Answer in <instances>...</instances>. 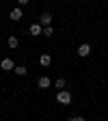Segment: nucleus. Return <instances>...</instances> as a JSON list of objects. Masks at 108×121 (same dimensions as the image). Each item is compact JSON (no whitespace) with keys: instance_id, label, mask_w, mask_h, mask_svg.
I'll return each mask as SVG.
<instances>
[{"instance_id":"obj_4","label":"nucleus","mask_w":108,"mask_h":121,"mask_svg":"<svg viewBox=\"0 0 108 121\" xmlns=\"http://www.w3.org/2000/svg\"><path fill=\"white\" fill-rule=\"evenodd\" d=\"M39 65H41V67H50V65H52V56L43 52V54L39 56Z\"/></svg>"},{"instance_id":"obj_10","label":"nucleus","mask_w":108,"mask_h":121,"mask_svg":"<svg viewBox=\"0 0 108 121\" xmlns=\"http://www.w3.org/2000/svg\"><path fill=\"white\" fill-rule=\"evenodd\" d=\"M17 45H20L17 37H15V35H9V48H17Z\"/></svg>"},{"instance_id":"obj_8","label":"nucleus","mask_w":108,"mask_h":121,"mask_svg":"<svg viewBox=\"0 0 108 121\" xmlns=\"http://www.w3.org/2000/svg\"><path fill=\"white\" fill-rule=\"evenodd\" d=\"M9 17H11L13 22H17V20H22V9H20V7H15V9H13L11 13H9Z\"/></svg>"},{"instance_id":"obj_12","label":"nucleus","mask_w":108,"mask_h":121,"mask_svg":"<svg viewBox=\"0 0 108 121\" xmlns=\"http://www.w3.org/2000/svg\"><path fill=\"white\" fill-rule=\"evenodd\" d=\"M15 73H17V76H26V67L17 65V67H15Z\"/></svg>"},{"instance_id":"obj_13","label":"nucleus","mask_w":108,"mask_h":121,"mask_svg":"<svg viewBox=\"0 0 108 121\" xmlns=\"http://www.w3.org/2000/svg\"><path fill=\"white\" fill-rule=\"evenodd\" d=\"M17 4H20V9H24V7H28V0H20Z\"/></svg>"},{"instance_id":"obj_2","label":"nucleus","mask_w":108,"mask_h":121,"mask_svg":"<svg viewBox=\"0 0 108 121\" xmlns=\"http://www.w3.org/2000/svg\"><path fill=\"white\" fill-rule=\"evenodd\" d=\"M50 22H52V15H50V13H41V15H39V24H41V28H48Z\"/></svg>"},{"instance_id":"obj_7","label":"nucleus","mask_w":108,"mask_h":121,"mask_svg":"<svg viewBox=\"0 0 108 121\" xmlns=\"http://www.w3.org/2000/svg\"><path fill=\"white\" fill-rule=\"evenodd\" d=\"M50 84H52V82H50V78H48V76H41V78L37 80V86H39V89H48Z\"/></svg>"},{"instance_id":"obj_9","label":"nucleus","mask_w":108,"mask_h":121,"mask_svg":"<svg viewBox=\"0 0 108 121\" xmlns=\"http://www.w3.org/2000/svg\"><path fill=\"white\" fill-rule=\"evenodd\" d=\"M54 86H56L58 91H65V86H67V82H65V78H58V80L54 82Z\"/></svg>"},{"instance_id":"obj_14","label":"nucleus","mask_w":108,"mask_h":121,"mask_svg":"<svg viewBox=\"0 0 108 121\" xmlns=\"http://www.w3.org/2000/svg\"><path fill=\"white\" fill-rule=\"evenodd\" d=\"M69 121H84V117H71Z\"/></svg>"},{"instance_id":"obj_5","label":"nucleus","mask_w":108,"mask_h":121,"mask_svg":"<svg viewBox=\"0 0 108 121\" xmlns=\"http://www.w3.org/2000/svg\"><path fill=\"white\" fill-rule=\"evenodd\" d=\"M89 54H91V45H89V43H82V45H80V48H78V56H82V58H86Z\"/></svg>"},{"instance_id":"obj_1","label":"nucleus","mask_w":108,"mask_h":121,"mask_svg":"<svg viewBox=\"0 0 108 121\" xmlns=\"http://www.w3.org/2000/svg\"><path fill=\"white\" fill-rule=\"evenodd\" d=\"M56 102L60 104V106H67V104H71V93L65 89V91H58L56 93Z\"/></svg>"},{"instance_id":"obj_3","label":"nucleus","mask_w":108,"mask_h":121,"mask_svg":"<svg viewBox=\"0 0 108 121\" xmlns=\"http://www.w3.org/2000/svg\"><path fill=\"white\" fill-rule=\"evenodd\" d=\"M0 67H2L4 71H11V69L15 71V67H17V65H15V63H13L11 58H2V63H0Z\"/></svg>"},{"instance_id":"obj_11","label":"nucleus","mask_w":108,"mask_h":121,"mask_svg":"<svg viewBox=\"0 0 108 121\" xmlns=\"http://www.w3.org/2000/svg\"><path fill=\"white\" fill-rule=\"evenodd\" d=\"M52 35H54V28H52V26L43 28V37H52Z\"/></svg>"},{"instance_id":"obj_6","label":"nucleus","mask_w":108,"mask_h":121,"mask_svg":"<svg viewBox=\"0 0 108 121\" xmlns=\"http://www.w3.org/2000/svg\"><path fill=\"white\" fill-rule=\"evenodd\" d=\"M28 33L33 35V37H39V35H43V28H41V24H33L28 28Z\"/></svg>"}]
</instances>
